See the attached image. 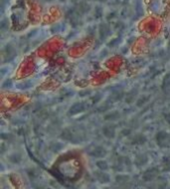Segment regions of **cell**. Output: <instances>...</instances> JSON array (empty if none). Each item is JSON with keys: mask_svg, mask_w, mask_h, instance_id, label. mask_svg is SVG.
Masks as SVG:
<instances>
[{"mask_svg": "<svg viewBox=\"0 0 170 189\" xmlns=\"http://www.w3.org/2000/svg\"><path fill=\"white\" fill-rule=\"evenodd\" d=\"M60 137L62 138V139H64L65 141L72 142V143H80L83 140L82 138H81V135L76 134L69 128H66L65 130H62V132H61V134H60Z\"/></svg>", "mask_w": 170, "mask_h": 189, "instance_id": "1", "label": "cell"}, {"mask_svg": "<svg viewBox=\"0 0 170 189\" xmlns=\"http://www.w3.org/2000/svg\"><path fill=\"white\" fill-rule=\"evenodd\" d=\"M157 145L160 148H167L170 146V133L165 130H159L155 135Z\"/></svg>", "mask_w": 170, "mask_h": 189, "instance_id": "2", "label": "cell"}, {"mask_svg": "<svg viewBox=\"0 0 170 189\" xmlns=\"http://www.w3.org/2000/svg\"><path fill=\"white\" fill-rule=\"evenodd\" d=\"M159 168H157L156 166L153 167H149L143 172L142 174V180L144 182H151L153 180H155L159 175Z\"/></svg>", "mask_w": 170, "mask_h": 189, "instance_id": "3", "label": "cell"}, {"mask_svg": "<svg viewBox=\"0 0 170 189\" xmlns=\"http://www.w3.org/2000/svg\"><path fill=\"white\" fill-rule=\"evenodd\" d=\"M108 153V150L101 145H96L88 151V154L93 158H104Z\"/></svg>", "mask_w": 170, "mask_h": 189, "instance_id": "4", "label": "cell"}, {"mask_svg": "<svg viewBox=\"0 0 170 189\" xmlns=\"http://www.w3.org/2000/svg\"><path fill=\"white\" fill-rule=\"evenodd\" d=\"M94 174H95V178H96L101 184H108V183H110V180H112L110 174L106 173L104 170L99 169V170H97V171H95Z\"/></svg>", "mask_w": 170, "mask_h": 189, "instance_id": "5", "label": "cell"}, {"mask_svg": "<svg viewBox=\"0 0 170 189\" xmlns=\"http://www.w3.org/2000/svg\"><path fill=\"white\" fill-rule=\"evenodd\" d=\"M149 161V157L146 153H138L135 155L133 163L137 168H141L143 166H145Z\"/></svg>", "mask_w": 170, "mask_h": 189, "instance_id": "6", "label": "cell"}, {"mask_svg": "<svg viewBox=\"0 0 170 189\" xmlns=\"http://www.w3.org/2000/svg\"><path fill=\"white\" fill-rule=\"evenodd\" d=\"M102 132H103V134H104L106 138L112 139V138H114L115 134H116V128H115L114 124H108L103 126Z\"/></svg>", "mask_w": 170, "mask_h": 189, "instance_id": "7", "label": "cell"}, {"mask_svg": "<svg viewBox=\"0 0 170 189\" xmlns=\"http://www.w3.org/2000/svg\"><path fill=\"white\" fill-rule=\"evenodd\" d=\"M86 110V106L84 102H75L71 108H69V114L70 116H76L78 114H81Z\"/></svg>", "mask_w": 170, "mask_h": 189, "instance_id": "8", "label": "cell"}, {"mask_svg": "<svg viewBox=\"0 0 170 189\" xmlns=\"http://www.w3.org/2000/svg\"><path fill=\"white\" fill-rule=\"evenodd\" d=\"M147 142V137L142 133H137L131 138V143L135 145H142Z\"/></svg>", "mask_w": 170, "mask_h": 189, "instance_id": "9", "label": "cell"}, {"mask_svg": "<svg viewBox=\"0 0 170 189\" xmlns=\"http://www.w3.org/2000/svg\"><path fill=\"white\" fill-rule=\"evenodd\" d=\"M129 179H130V177L127 174H117L114 178V181L115 183H117L118 186H121V185H126L129 182Z\"/></svg>", "mask_w": 170, "mask_h": 189, "instance_id": "10", "label": "cell"}, {"mask_svg": "<svg viewBox=\"0 0 170 189\" xmlns=\"http://www.w3.org/2000/svg\"><path fill=\"white\" fill-rule=\"evenodd\" d=\"M104 118L106 122H115V120L120 118V114L118 110H112V112H108V114H105Z\"/></svg>", "mask_w": 170, "mask_h": 189, "instance_id": "11", "label": "cell"}, {"mask_svg": "<svg viewBox=\"0 0 170 189\" xmlns=\"http://www.w3.org/2000/svg\"><path fill=\"white\" fill-rule=\"evenodd\" d=\"M15 49H14L13 47H12L10 44H8L7 46L5 47V49H4V57H5V61H7V58L9 57V61L10 60H12L14 57H15Z\"/></svg>", "mask_w": 170, "mask_h": 189, "instance_id": "12", "label": "cell"}, {"mask_svg": "<svg viewBox=\"0 0 170 189\" xmlns=\"http://www.w3.org/2000/svg\"><path fill=\"white\" fill-rule=\"evenodd\" d=\"M137 94H138L137 90L133 89V90H131V91H129L128 93L126 94V96H125V102H126L127 104H132V102H134Z\"/></svg>", "mask_w": 170, "mask_h": 189, "instance_id": "13", "label": "cell"}, {"mask_svg": "<svg viewBox=\"0 0 170 189\" xmlns=\"http://www.w3.org/2000/svg\"><path fill=\"white\" fill-rule=\"evenodd\" d=\"M63 148H64V144L59 141H53V142H51V144L49 145V149L51 150L52 152H54V153L60 152Z\"/></svg>", "mask_w": 170, "mask_h": 189, "instance_id": "14", "label": "cell"}, {"mask_svg": "<svg viewBox=\"0 0 170 189\" xmlns=\"http://www.w3.org/2000/svg\"><path fill=\"white\" fill-rule=\"evenodd\" d=\"M99 32H100L101 40H105L106 38H108V36L110 34V28H108V26H106V25H101Z\"/></svg>", "mask_w": 170, "mask_h": 189, "instance_id": "15", "label": "cell"}, {"mask_svg": "<svg viewBox=\"0 0 170 189\" xmlns=\"http://www.w3.org/2000/svg\"><path fill=\"white\" fill-rule=\"evenodd\" d=\"M96 165L97 167L99 168L100 170H104V171H106L110 168V165H108V161L105 159H99L96 161Z\"/></svg>", "mask_w": 170, "mask_h": 189, "instance_id": "16", "label": "cell"}, {"mask_svg": "<svg viewBox=\"0 0 170 189\" xmlns=\"http://www.w3.org/2000/svg\"><path fill=\"white\" fill-rule=\"evenodd\" d=\"M149 100H150V96H147V94L140 96L136 100V106L137 108H141V106H143L144 104H146Z\"/></svg>", "mask_w": 170, "mask_h": 189, "instance_id": "17", "label": "cell"}, {"mask_svg": "<svg viewBox=\"0 0 170 189\" xmlns=\"http://www.w3.org/2000/svg\"><path fill=\"white\" fill-rule=\"evenodd\" d=\"M8 158H9V161L14 164H18L22 161V155L18 152H14V153L10 154Z\"/></svg>", "mask_w": 170, "mask_h": 189, "instance_id": "18", "label": "cell"}, {"mask_svg": "<svg viewBox=\"0 0 170 189\" xmlns=\"http://www.w3.org/2000/svg\"><path fill=\"white\" fill-rule=\"evenodd\" d=\"M161 166H162V170L164 172H170V157H164L161 162Z\"/></svg>", "mask_w": 170, "mask_h": 189, "instance_id": "19", "label": "cell"}, {"mask_svg": "<svg viewBox=\"0 0 170 189\" xmlns=\"http://www.w3.org/2000/svg\"><path fill=\"white\" fill-rule=\"evenodd\" d=\"M162 89L164 90V91H166V90L170 89V73L166 74V75L164 76V78H163Z\"/></svg>", "mask_w": 170, "mask_h": 189, "instance_id": "20", "label": "cell"}, {"mask_svg": "<svg viewBox=\"0 0 170 189\" xmlns=\"http://www.w3.org/2000/svg\"><path fill=\"white\" fill-rule=\"evenodd\" d=\"M123 96H124V94H123L122 91H115L112 93V98L113 100H120L123 98Z\"/></svg>", "mask_w": 170, "mask_h": 189, "instance_id": "21", "label": "cell"}, {"mask_svg": "<svg viewBox=\"0 0 170 189\" xmlns=\"http://www.w3.org/2000/svg\"><path fill=\"white\" fill-rule=\"evenodd\" d=\"M110 108H112V104H110L108 102H105V104H103L101 106H99L98 110L100 112H108Z\"/></svg>", "mask_w": 170, "mask_h": 189, "instance_id": "22", "label": "cell"}, {"mask_svg": "<svg viewBox=\"0 0 170 189\" xmlns=\"http://www.w3.org/2000/svg\"><path fill=\"white\" fill-rule=\"evenodd\" d=\"M27 174L30 178L34 179V178H37L38 177V170L36 168H31V169H28L27 170Z\"/></svg>", "mask_w": 170, "mask_h": 189, "instance_id": "23", "label": "cell"}, {"mask_svg": "<svg viewBox=\"0 0 170 189\" xmlns=\"http://www.w3.org/2000/svg\"><path fill=\"white\" fill-rule=\"evenodd\" d=\"M167 186V181L163 177L159 178V181L157 183V189H165Z\"/></svg>", "mask_w": 170, "mask_h": 189, "instance_id": "24", "label": "cell"}, {"mask_svg": "<svg viewBox=\"0 0 170 189\" xmlns=\"http://www.w3.org/2000/svg\"><path fill=\"white\" fill-rule=\"evenodd\" d=\"M102 98H103V96H102V94L99 93V94H95V96H93L92 100H93V102H94V104H97V102H99L101 100H102Z\"/></svg>", "mask_w": 170, "mask_h": 189, "instance_id": "25", "label": "cell"}, {"mask_svg": "<svg viewBox=\"0 0 170 189\" xmlns=\"http://www.w3.org/2000/svg\"><path fill=\"white\" fill-rule=\"evenodd\" d=\"M118 43H119V39H118V38H114V39H112V41H110V43L108 44V45L110 46V47L113 48V47H115V46H116Z\"/></svg>", "mask_w": 170, "mask_h": 189, "instance_id": "26", "label": "cell"}, {"mask_svg": "<svg viewBox=\"0 0 170 189\" xmlns=\"http://www.w3.org/2000/svg\"><path fill=\"white\" fill-rule=\"evenodd\" d=\"M91 93H92L91 90H83V91L79 92V94H80V96H86L88 94H91Z\"/></svg>", "mask_w": 170, "mask_h": 189, "instance_id": "27", "label": "cell"}, {"mask_svg": "<svg viewBox=\"0 0 170 189\" xmlns=\"http://www.w3.org/2000/svg\"><path fill=\"white\" fill-rule=\"evenodd\" d=\"M131 133V130L130 128H124V130H121V134L123 136H127V135H130Z\"/></svg>", "mask_w": 170, "mask_h": 189, "instance_id": "28", "label": "cell"}, {"mask_svg": "<svg viewBox=\"0 0 170 189\" xmlns=\"http://www.w3.org/2000/svg\"><path fill=\"white\" fill-rule=\"evenodd\" d=\"M164 118H165V122H166L167 124H168L169 126H170V112H167V114H165Z\"/></svg>", "mask_w": 170, "mask_h": 189, "instance_id": "29", "label": "cell"}, {"mask_svg": "<svg viewBox=\"0 0 170 189\" xmlns=\"http://www.w3.org/2000/svg\"><path fill=\"white\" fill-rule=\"evenodd\" d=\"M118 189H130V187H128V186H127V184H126V185H121V186H119Z\"/></svg>", "mask_w": 170, "mask_h": 189, "instance_id": "30", "label": "cell"}, {"mask_svg": "<svg viewBox=\"0 0 170 189\" xmlns=\"http://www.w3.org/2000/svg\"><path fill=\"white\" fill-rule=\"evenodd\" d=\"M133 41H134V40H133V38H129V40H128V44H131Z\"/></svg>", "mask_w": 170, "mask_h": 189, "instance_id": "31", "label": "cell"}, {"mask_svg": "<svg viewBox=\"0 0 170 189\" xmlns=\"http://www.w3.org/2000/svg\"><path fill=\"white\" fill-rule=\"evenodd\" d=\"M34 189H44V188H42V187H40V186H38V187H35Z\"/></svg>", "mask_w": 170, "mask_h": 189, "instance_id": "32", "label": "cell"}, {"mask_svg": "<svg viewBox=\"0 0 170 189\" xmlns=\"http://www.w3.org/2000/svg\"><path fill=\"white\" fill-rule=\"evenodd\" d=\"M168 47H169V49H170V40H169V42H168Z\"/></svg>", "mask_w": 170, "mask_h": 189, "instance_id": "33", "label": "cell"}]
</instances>
